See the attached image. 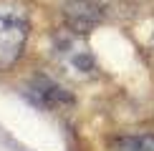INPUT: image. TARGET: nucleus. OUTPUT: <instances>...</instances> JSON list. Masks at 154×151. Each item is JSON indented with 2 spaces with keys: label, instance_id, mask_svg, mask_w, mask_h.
<instances>
[{
  "label": "nucleus",
  "instance_id": "f03ea898",
  "mask_svg": "<svg viewBox=\"0 0 154 151\" xmlns=\"http://www.w3.org/2000/svg\"><path fill=\"white\" fill-rule=\"evenodd\" d=\"M63 15L73 33H88L104 20V5L99 0H66Z\"/></svg>",
  "mask_w": 154,
  "mask_h": 151
},
{
  "label": "nucleus",
  "instance_id": "7ed1b4c3",
  "mask_svg": "<svg viewBox=\"0 0 154 151\" xmlns=\"http://www.w3.org/2000/svg\"><path fill=\"white\" fill-rule=\"evenodd\" d=\"M28 93H30V98H33L38 106H43V108H61V106H68L73 101L66 88L53 83L51 78H35L33 83H30Z\"/></svg>",
  "mask_w": 154,
  "mask_h": 151
},
{
  "label": "nucleus",
  "instance_id": "f257e3e1",
  "mask_svg": "<svg viewBox=\"0 0 154 151\" xmlns=\"http://www.w3.org/2000/svg\"><path fill=\"white\" fill-rule=\"evenodd\" d=\"M30 33V15L20 0H0V71H8L23 55Z\"/></svg>",
  "mask_w": 154,
  "mask_h": 151
},
{
  "label": "nucleus",
  "instance_id": "20e7f679",
  "mask_svg": "<svg viewBox=\"0 0 154 151\" xmlns=\"http://www.w3.org/2000/svg\"><path fill=\"white\" fill-rule=\"evenodd\" d=\"M111 151H154V134L121 136L111 144Z\"/></svg>",
  "mask_w": 154,
  "mask_h": 151
}]
</instances>
